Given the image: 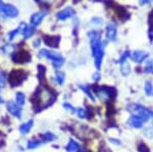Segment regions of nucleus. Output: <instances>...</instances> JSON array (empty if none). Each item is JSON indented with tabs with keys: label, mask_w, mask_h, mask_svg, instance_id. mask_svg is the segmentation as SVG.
I'll return each mask as SVG.
<instances>
[{
	"label": "nucleus",
	"mask_w": 153,
	"mask_h": 152,
	"mask_svg": "<svg viewBox=\"0 0 153 152\" xmlns=\"http://www.w3.org/2000/svg\"><path fill=\"white\" fill-rule=\"evenodd\" d=\"M88 36L90 37L91 48H92V53L93 56H94L95 67L97 70H100L103 56H104V51H103L102 43H101L99 38V34L96 31H92V32H89Z\"/></svg>",
	"instance_id": "1"
},
{
	"label": "nucleus",
	"mask_w": 153,
	"mask_h": 152,
	"mask_svg": "<svg viewBox=\"0 0 153 152\" xmlns=\"http://www.w3.org/2000/svg\"><path fill=\"white\" fill-rule=\"evenodd\" d=\"M128 109L131 110L132 112H135L136 116L141 117L143 122H147L149 117H153V112L151 110H149L140 104H131L128 106Z\"/></svg>",
	"instance_id": "2"
},
{
	"label": "nucleus",
	"mask_w": 153,
	"mask_h": 152,
	"mask_svg": "<svg viewBox=\"0 0 153 152\" xmlns=\"http://www.w3.org/2000/svg\"><path fill=\"white\" fill-rule=\"evenodd\" d=\"M27 78V73H25L21 70H14L9 73L8 81L11 87H16V86L21 85L24 82V80Z\"/></svg>",
	"instance_id": "3"
},
{
	"label": "nucleus",
	"mask_w": 153,
	"mask_h": 152,
	"mask_svg": "<svg viewBox=\"0 0 153 152\" xmlns=\"http://www.w3.org/2000/svg\"><path fill=\"white\" fill-rule=\"evenodd\" d=\"M12 60L16 63H27L31 60V54H29L27 51L22 50L16 53H13L12 55Z\"/></svg>",
	"instance_id": "4"
},
{
	"label": "nucleus",
	"mask_w": 153,
	"mask_h": 152,
	"mask_svg": "<svg viewBox=\"0 0 153 152\" xmlns=\"http://www.w3.org/2000/svg\"><path fill=\"white\" fill-rule=\"evenodd\" d=\"M1 12L4 14V16L10 19L16 18L19 16V9L16 6L11 5V4H4L1 9Z\"/></svg>",
	"instance_id": "5"
},
{
	"label": "nucleus",
	"mask_w": 153,
	"mask_h": 152,
	"mask_svg": "<svg viewBox=\"0 0 153 152\" xmlns=\"http://www.w3.org/2000/svg\"><path fill=\"white\" fill-rule=\"evenodd\" d=\"M47 16V11L43 10V11H40V12H36L34 13L33 16H31V19H30V23H31V26L32 27H37L41 24V22L43 21V19Z\"/></svg>",
	"instance_id": "6"
},
{
	"label": "nucleus",
	"mask_w": 153,
	"mask_h": 152,
	"mask_svg": "<svg viewBox=\"0 0 153 152\" xmlns=\"http://www.w3.org/2000/svg\"><path fill=\"white\" fill-rule=\"evenodd\" d=\"M40 56L41 57H46L48 59L52 60V61H57V60H62V56L58 53L52 52L50 50H47V49H42L40 51Z\"/></svg>",
	"instance_id": "7"
},
{
	"label": "nucleus",
	"mask_w": 153,
	"mask_h": 152,
	"mask_svg": "<svg viewBox=\"0 0 153 152\" xmlns=\"http://www.w3.org/2000/svg\"><path fill=\"white\" fill-rule=\"evenodd\" d=\"M76 13L75 9L73 8V7H66V8L62 9V10H60L57 13V19L59 21H65V19L71 18V16H74Z\"/></svg>",
	"instance_id": "8"
},
{
	"label": "nucleus",
	"mask_w": 153,
	"mask_h": 152,
	"mask_svg": "<svg viewBox=\"0 0 153 152\" xmlns=\"http://www.w3.org/2000/svg\"><path fill=\"white\" fill-rule=\"evenodd\" d=\"M106 38L108 41H115L117 39V27L114 24H108L106 28Z\"/></svg>",
	"instance_id": "9"
},
{
	"label": "nucleus",
	"mask_w": 153,
	"mask_h": 152,
	"mask_svg": "<svg viewBox=\"0 0 153 152\" xmlns=\"http://www.w3.org/2000/svg\"><path fill=\"white\" fill-rule=\"evenodd\" d=\"M7 109H8L9 113L12 114L13 116L18 117V119H21L22 110L18 104H16L14 102H11V101L8 102V103H7Z\"/></svg>",
	"instance_id": "10"
},
{
	"label": "nucleus",
	"mask_w": 153,
	"mask_h": 152,
	"mask_svg": "<svg viewBox=\"0 0 153 152\" xmlns=\"http://www.w3.org/2000/svg\"><path fill=\"white\" fill-rule=\"evenodd\" d=\"M148 57V53L146 52H143V51H134V52L131 54V58H132L133 61H135V62L137 63H141L143 62L146 58Z\"/></svg>",
	"instance_id": "11"
},
{
	"label": "nucleus",
	"mask_w": 153,
	"mask_h": 152,
	"mask_svg": "<svg viewBox=\"0 0 153 152\" xmlns=\"http://www.w3.org/2000/svg\"><path fill=\"white\" fill-rule=\"evenodd\" d=\"M143 122H143V119H141V117L135 114V116H132L130 117L128 124H129L131 127L135 128V129H140V128H142Z\"/></svg>",
	"instance_id": "12"
},
{
	"label": "nucleus",
	"mask_w": 153,
	"mask_h": 152,
	"mask_svg": "<svg viewBox=\"0 0 153 152\" xmlns=\"http://www.w3.org/2000/svg\"><path fill=\"white\" fill-rule=\"evenodd\" d=\"M59 37H51V36H45L44 37V42L46 45L50 46V47H58L59 44Z\"/></svg>",
	"instance_id": "13"
},
{
	"label": "nucleus",
	"mask_w": 153,
	"mask_h": 152,
	"mask_svg": "<svg viewBox=\"0 0 153 152\" xmlns=\"http://www.w3.org/2000/svg\"><path fill=\"white\" fill-rule=\"evenodd\" d=\"M80 149H81L80 145H79L75 140L71 139V140L68 141V146H66V151L68 152H79Z\"/></svg>",
	"instance_id": "14"
},
{
	"label": "nucleus",
	"mask_w": 153,
	"mask_h": 152,
	"mask_svg": "<svg viewBox=\"0 0 153 152\" xmlns=\"http://www.w3.org/2000/svg\"><path fill=\"white\" fill-rule=\"evenodd\" d=\"M33 125H34V121L33 119H30L29 122H25V124L22 125L21 128H19V131H21V133H23V134L29 133V132L31 131Z\"/></svg>",
	"instance_id": "15"
},
{
	"label": "nucleus",
	"mask_w": 153,
	"mask_h": 152,
	"mask_svg": "<svg viewBox=\"0 0 153 152\" xmlns=\"http://www.w3.org/2000/svg\"><path fill=\"white\" fill-rule=\"evenodd\" d=\"M34 34H35V28H34V27H32V26H30V27L27 26L26 28H25V30L23 31V35H24V37L26 39L31 38Z\"/></svg>",
	"instance_id": "16"
},
{
	"label": "nucleus",
	"mask_w": 153,
	"mask_h": 152,
	"mask_svg": "<svg viewBox=\"0 0 153 152\" xmlns=\"http://www.w3.org/2000/svg\"><path fill=\"white\" fill-rule=\"evenodd\" d=\"M38 78L41 83L44 82V79H45V67H43L41 65H38Z\"/></svg>",
	"instance_id": "17"
},
{
	"label": "nucleus",
	"mask_w": 153,
	"mask_h": 152,
	"mask_svg": "<svg viewBox=\"0 0 153 152\" xmlns=\"http://www.w3.org/2000/svg\"><path fill=\"white\" fill-rule=\"evenodd\" d=\"M144 90H145V93H146V95H148V96H153V86L151 84V82L147 81L146 84H145Z\"/></svg>",
	"instance_id": "18"
},
{
	"label": "nucleus",
	"mask_w": 153,
	"mask_h": 152,
	"mask_svg": "<svg viewBox=\"0 0 153 152\" xmlns=\"http://www.w3.org/2000/svg\"><path fill=\"white\" fill-rule=\"evenodd\" d=\"M25 100H26V97H25V94L22 92H18L16 93V104L19 106H22V105L25 104Z\"/></svg>",
	"instance_id": "19"
},
{
	"label": "nucleus",
	"mask_w": 153,
	"mask_h": 152,
	"mask_svg": "<svg viewBox=\"0 0 153 152\" xmlns=\"http://www.w3.org/2000/svg\"><path fill=\"white\" fill-rule=\"evenodd\" d=\"M42 138H43V142L53 141V140H55V139H56V136H55V135H53L52 133H50V132H47V133L42 135Z\"/></svg>",
	"instance_id": "20"
},
{
	"label": "nucleus",
	"mask_w": 153,
	"mask_h": 152,
	"mask_svg": "<svg viewBox=\"0 0 153 152\" xmlns=\"http://www.w3.org/2000/svg\"><path fill=\"white\" fill-rule=\"evenodd\" d=\"M65 73H62V72L56 73V82H57V84L62 85L63 83H65Z\"/></svg>",
	"instance_id": "21"
},
{
	"label": "nucleus",
	"mask_w": 153,
	"mask_h": 152,
	"mask_svg": "<svg viewBox=\"0 0 153 152\" xmlns=\"http://www.w3.org/2000/svg\"><path fill=\"white\" fill-rule=\"evenodd\" d=\"M42 143H43V141H37V140H32V141H29V143H28V148H29V149H34V148H37V147L40 146Z\"/></svg>",
	"instance_id": "22"
},
{
	"label": "nucleus",
	"mask_w": 153,
	"mask_h": 152,
	"mask_svg": "<svg viewBox=\"0 0 153 152\" xmlns=\"http://www.w3.org/2000/svg\"><path fill=\"white\" fill-rule=\"evenodd\" d=\"M120 73L124 76H128L130 73V65H127V63H123L122 67H120Z\"/></svg>",
	"instance_id": "23"
},
{
	"label": "nucleus",
	"mask_w": 153,
	"mask_h": 152,
	"mask_svg": "<svg viewBox=\"0 0 153 152\" xmlns=\"http://www.w3.org/2000/svg\"><path fill=\"white\" fill-rule=\"evenodd\" d=\"M143 134H144L145 136H146L147 138H149V139L153 138V127H147V128L144 130Z\"/></svg>",
	"instance_id": "24"
},
{
	"label": "nucleus",
	"mask_w": 153,
	"mask_h": 152,
	"mask_svg": "<svg viewBox=\"0 0 153 152\" xmlns=\"http://www.w3.org/2000/svg\"><path fill=\"white\" fill-rule=\"evenodd\" d=\"M6 82V75L4 72H0V89L4 87Z\"/></svg>",
	"instance_id": "25"
},
{
	"label": "nucleus",
	"mask_w": 153,
	"mask_h": 152,
	"mask_svg": "<svg viewBox=\"0 0 153 152\" xmlns=\"http://www.w3.org/2000/svg\"><path fill=\"white\" fill-rule=\"evenodd\" d=\"M129 56H131L130 51H125L124 54H122V56H120V60H118V63H120V65L125 63V62H126V60H127V58L129 57Z\"/></svg>",
	"instance_id": "26"
},
{
	"label": "nucleus",
	"mask_w": 153,
	"mask_h": 152,
	"mask_svg": "<svg viewBox=\"0 0 153 152\" xmlns=\"http://www.w3.org/2000/svg\"><path fill=\"white\" fill-rule=\"evenodd\" d=\"M152 70H153V60H149L144 68V72L146 73H151Z\"/></svg>",
	"instance_id": "27"
},
{
	"label": "nucleus",
	"mask_w": 153,
	"mask_h": 152,
	"mask_svg": "<svg viewBox=\"0 0 153 152\" xmlns=\"http://www.w3.org/2000/svg\"><path fill=\"white\" fill-rule=\"evenodd\" d=\"M138 151L139 152H150V150H149V148L145 145L144 143H139L138 144Z\"/></svg>",
	"instance_id": "28"
},
{
	"label": "nucleus",
	"mask_w": 153,
	"mask_h": 152,
	"mask_svg": "<svg viewBox=\"0 0 153 152\" xmlns=\"http://www.w3.org/2000/svg\"><path fill=\"white\" fill-rule=\"evenodd\" d=\"M80 87H81V89H82L83 91L85 92L86 94H87V96H89V98H90L91 100H93V101H94L95 98H94V96H93V95H92V93H91L90 90L87 89V88H86V86H80Z\"/></svg>",
	"instance_id": "29"
},
{
	"label": "nucleus",
	"mask_w": 153,
	"mask_h": 152,
	"mask_svg": "<svg viewBox=\"0 0 153 152\" xmlns=\"http://www.w3.org/2000/svg\"><path fill=\"white\" fill-rule=\"evenodd\" d=\"M113 114H114V108H113V106L109 102L107 105V116H111Z\"/></svg>",
	"instance_id": "30"
},
{
	"label": "nucleus",
	"mask_w": 153,
	"mask_h": 152,
	"mask_svg": "<svg viewBox=\"0 0 153 152\" xmlns=\"http://www.w3.org/2000/svg\"><path fill=\"white\" fill-rule=\"evenodd\" d=\"M63 108H65V109L70 110V112H71V113H75V112H76L75 107L71 106V105L70 103H65V104H63Z\"/></svg>",
	"instance_id": "31"
},
{
	"label": "nucleus",
	"mask_w": 153,
	"mask_h": 152,
	"mask_svg": "<svg viewBox=\"0 0 153 152\" xmlns=\"http://www.w3.org/2000/svg\"><path fill=\"white\" fill-rule=\"evenodd\" d=\"M78 116L80 117V119H84V117H86V111H85V109H83V108L78 109Z\"/></svg>",
	"instance_id": "32"
},
{
	"label": "nucleus",
	"mask_w": 153,
	"mask_h": 152,
	"mask_svg": "<svg viewBox=\"0 0 153 152\" xmlns=\"http://www.w3.org/2000/svg\"><path fill=\"white\" fill-rule=\"evenodd\" d=\"M52 65H53V67H55V68H58V67H60L61 65H63V59H62V60H57V61H53V62H52Z\"/></svg>",
	"instance_id": "33"
},
{
	"label": "nucleus",
	"mask_w": 153,
	"mask_h": 152,
	"mask_svg": "<svg viewBox=\"0 0 153 152\" xmlns=\"http://www.w3.org/2000/svg\"><path fill=\"white\" fill-rule=\"evenodd\" d=\"M100 79V75H99V73H94V75H93V80H94V81H98V80H99Z\"/></svg>",
	"instance_id": "34"
},
{
	"label": "nucleus",
	"mask_w": 153,
	"mask_h": 152,
	"mask_svg": "<svg viewBox=\"0 0 153 152\" xmlns=\"http://www.w3.org/2000/svg\"><path fill=\"white\" fill-rule=\"evenodd\" d=\"M152 1L153 0H140V4H141V5H144V4H148Z\"/></svg>",
	"instance_id": "35"
},
{
	"label": "nucleus",
	"mask_w": 153,
	"mask_h": 152,
	"mask_svg": "<svg viewBox=\"0 0 153 152\" xmlns=\"http://www.w3.org/2000/svg\"><path fill=\"white\" fill-rule=\"evenodd\" d=\"M109 141L111 142V143H114L115 145H120V141L117 140V139H109Z\"/></svg>",
	"instance_id": "36"
},
{
	"label": "nucleus",
	"mask_w": 153,
	"mask_h": 152,
	"mask_svg": "<svg viewBox=\"0 0 153 152\" xmlns=\"http://www.w3.org/2000/svg\"><path fill=\"white\" fill-rule=\"evenodd\" d=\"M40 42H41V41L39 40V39H37L35 42H34V47H38V46L40 45Z\"/></svg>",
	"instance_id": "37"
},
{
	"label": "nucleus",
	"mask_w": 153,
	"mask_h": 152,
	"mask_svg": "<svg viewBox=\"0 0 153 152\" xmlns=\"http://www.w3.org/2000/svg\"><path fill=\"white\" fill-rule=\"evenodd\" d=\"M3 5H4L3 2H2L1 0H0V11H1V9H2V7H3Z\"/></svg>",
	"instance_id": "38"
},
{
	"label": "nucleus",
	"mask_w": 153,
	"mask_h": 152,
	"mask_svg": "<svg viewBox=\"0 0 153 152\" xmlns=\"http://www.w3.org/2000/svg\"><path fill=\"white\" fill-rule=\"evenodd\" d=\"M1 103H3V99H2V98L0 97V104H1Z\"/></svg>",
	"instance_id": "39"
}]
</instances>
